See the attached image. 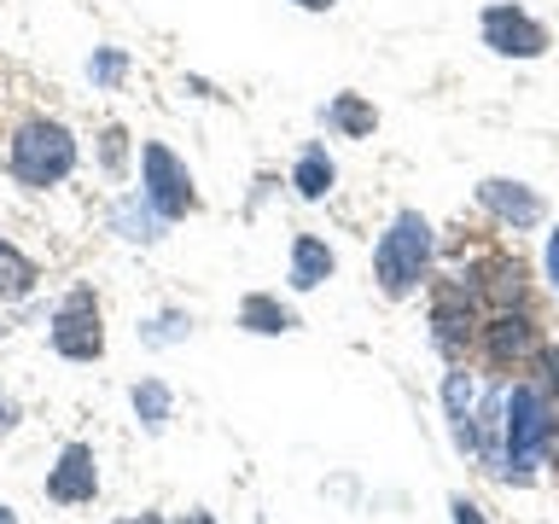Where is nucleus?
I'll list each match as a JSON object with an SVG mask.
<instances>
[{
	"label": "nucleus",
	"instance_id": "obj_20",
	"mask_svg": "<svg viewBox=\"0 0 559 524\" xmlns=\"http://www.w3.org/2000/svg\"><path fill=\"white\" fill-rule=\"evenodd\" d=\"M122 76V52H99L94 59V82H117Z\"/></svg>",
	"mask_w": 559,
	"mask_h": 524
},
{
	"label": "nucleus",
	"instance_id": "obj_23",
	"mask_svg": "<svg viewBox=\"0 0 559 524\" xmlns=\"http://www.w3.org/2000/svg\"><path fill=\"white\" fill-rule=\"evenodd\" d=\"M548 274H554V286H559V234L548 239Z\"/></svg>",
	"mask_w": 559,
	"mask_h": 524
},
{
	"label": "nucleus",
	"instance_id": "obj_8",
	"mask_svg": "<svg viewBox=\"0 0 559 524\" xmlns=\"http://www.w3.org/2000/svg\"><path fill=\"white\" fill-rule=\"evenodd\" d=\"M478 199H484V210H496V216L513 222V227H536L542 222V199L531 187H519V181H484Z\"/></svg>",
	"mask_w": 559,
	"mask_h": 524
},
{
	"label": "nucleus",
	"instance_id": "obj_13",
	"mask_svg": "<svg viewBox=\"0 0 559 524\" xmlns=\"http://www.w3.org/2000/svg\"><path fill=\"white\" fill-rule=\"evenodd\" d=\"M326 122H332L338 134H373L379 111H373V105H367L361 94H338V99L326 105Z\"/></svg>",
	"mask_w": 559,
	"mask_h": 524
},
{
	"label": "nucleus",
	"instance_id": "obj_11",
	"mask_svg": "<svg viewBox=\"0 0 559 524\" xmlns=\"http://www.w3.org/2000/svg\"><path fill=\"white\" fill-rule=\"evenodd\" d=\"M443 408H449L454 443H461V449H478V426H472V373H449V379H443Z\"/></svg>",
	"mask_w": 559,
	"mask_h": 524
},
{
	"label": "nucleus",
	"instance_id": "obj_6",
	"mask_svg": "<svg viewBox=\"0 0 559 524\" xmlns=\"http://www.w3.org/2000/svg\"><path fill=\"white\" fill-rule=\"evenodd\" d=\"M484 41L496 47L501 59H536V52H548V29L519 7H489L484 12Z\"/></svg>",
	"mask_w": 559,
	"mask_h": 524
},
{
	"label": "nucleus",
	"instance_id": "obj_15",
	"mask_svg": "<svg viewBox=\"0 0 559 524\" xmlns=\"http://www.w3.org/2000/svg\"><path fill=\"white\" fill-rule=\"evenodd\" d=\"M239 326L245 332H292V309H280L274 297H245V309H239Z\"/></svg>",
	"mask_w": 559,
	"mask_h": 524
},
{
	"label": "nucleus",
	"instance_id": "obj_26",
	"mask_svg": "<svg viewBox=\"0 0 559 524\" xmlns=\"http://www.w3.org/2000/svg\"><path fill=\"white\" fill-rule=\"evenodd\" d=\"M181 524H216V519H210V513H187Z\"/></svg>",
	"mask_w": 559,
	"mask_h": 524
},
{
	"label": "nucleus",
	"instance_id": "obj_24",
	"mask_svg": "<svg viewBox=\"0 0 559 524\" xmlns=\"http://www.w3.org/2000/svg\"><path fill=\"white\" fill-rule=\"evenodd\" d=\"M542 367H548V384H559V349H548V356H542Z\"/></svg>",
	"mask_w": 559,
	"mask_h": 524
},
{
	"label": "nucleus",
	"instance_id": "obj_5",
	"mask_svg": "<svg viewBox=\"0 0 559 524\" xmlns=\"http://www.w3.org/2000/svg\"><path fill=\"white\" fill-rule=\"evenodd\" d=\"M52 349L70 361H99L105 349V332H99V309H94V291H70L59 314H52Z\"/></svg>",
	"mask_w": 559,
	"mask_h": 524
},
{
	"label": "nucleus",
	"instance_id": "obj_9",
	"mask_svg": "<svg viewBox=\"0 0 559 524\" xmlns=\"http://www.w3.org/2000/svg\"><path fill=\"white\" fill-rule=\"evenodd\" d=\"M484 344H489V356H496V361H519V356H531V349H536V326L524 321V314H496V321L484 326Z\"/></svg>",
	"mask_w": 559,
	"mask_h": 524
},
{
	"label": "nucleus",
	"instance_id": "obj_16",
	"mask_svg": "<svg viewBox=\"0 0 559 524\" xmlns=\"http://www.w3.org/2000/svg\"><path fill=\"white\" fill-rule=\"evenodd\" d=\"M134 414H140V426H146V431H164L169 414H175V402H169V391L157 379H146V384H134Z\"/></svg>",
	"mask_w": 559,
	"mask_h": 524
},
{
	"label": "nucleus",
	"instance_id": "obj_21",
	"mask_svg": "<svg viewBox=\"0 0 559 524\" xmlns=\"http://www.w3.org/2000/svg\"><path fill=\"white\" fill-rule=\"evenodd\" d=\"M105 164H122V129H105Z\"/></svg>",
	"mask_w": 559,
	"mask_h": 524
},
{
	"label": "nucleus",
	"instance_id": "obj_10",
	"mask_svg": "<svg viewBox=\"0 0 559 524\" xmlns=\"http://www.w3.org/2000/svg\"><path fill=\"white\" fill-rule=\"evenodd\" d=\"M321 279H332V251L314 234H297L292 239V286L297 291H314Z\"/></svg>",
	"mask_w": 559,
	"mask_h": 524
},
{
	"label": "nucleus",
	"instance_id": "obj_22",
	"mask_svg": "<svg viewBox=\"0 0 559 524\" xmlns=\"http://www.w3.org/2000/svg\"><path fill=\"white\" fill-rule=\"evenodd\" d=\"M454 524H484V513L472 501H454Z\"/></svg>",
	"mask_w": 559,
	"mask_h": 524
},
{
	"label": "nucleus",
	"instance_id": "obj_4",
	"mask_svg": "<svg viewBox=\"0 0 559 524\" xmlns=\"http://www.w3.org/2000/svg\"><path fill=\"white\" fill-rule=\"evenodd\" d=\"M140 169H146V181H140V192H146V204H152L164 222L187 216V210L199 204V192H192L187 169L175 164V152H169V146H157V140H152V146L140 152Z\"/></svg>",
	"mask_w": 559,
	"mask_h": 524
},
{
	"label": "nucleus",
	"instance_id": "obj_19",
	"mask_svg": "<svg viewBox=\"0 0 559 524\" xmlns=\"http://www.w3.org/2000/svg\"><path fill=\"white\" fill-rule=\"evenodd\" d=\"M192 321H181V314H164V321H157L152 332H146V344H169V338H181Z\"/></svg>",
	"mask_w": 559,
	"mask_h": 524
},
{
	"label": "nucleus",
	"instance_id": "obj_3",
	"mask_svg": "<svg viewBox=\"0 0 559 524\" xmlns=\"http://www.w3.org/2000/svg\"><path fill=\"white\" fill-rule=\"evenodd\" d=\"M76 169V140L64 122H24L12 140V175L24 187H52Z\"/></svg>",
	"mask_w": 559,
	"mask_h": 524
},
{
	"label": "nucleus",
	"instance_id": "obj_27",
	"mask_svg": "<svg viewBox=\"0 0 559 524\" xmlns=\"http://www.w3.org/2000/svg\"><path fill=\"white\" fill-rule=\"evenodd\" d=\"M0 524H17V519H12V507H0Z\"/></svg>",
	"mask_w": 559,
	"mask_h": 524
},
{
	"label": "nucleus",
	"instance_id": "obj_7",
	"mask_svg": "<svg viewBox=\"0 0 559 524\" xmlns=\"http://www.w3.org/2000/svg\"><path fill=\"white\" fill-rule=\"evenodd\" d=\"M47 496H52V501H64V507L94 501V496H99V466H94V449H87V443H70V449L59 454V466L47 472Z\"/></svg>",
	"mask_w": 559,
	"mask_h": 524
},
{
	"label": "nucleus",
	"instance_id": "obj_2",
	"mask_svg": "<svg viewBox=\"0 0 559 524\" xmlns=\"http://www.w3.org/2000/svg\"><path fill=\"white\" fill-rule=\"evenodd\" d=\"M507 466H513V478H524V472L536 466V454L559 437V419H554V402L536 391V384H513L507 391Z\"/></svg>",
	"mask_w": 559,
	"mask_h": 524
},
{
	"label": "nucleus",
	"instance_id": "obj_14",
	"mask_svg": "<svg viewBox=\"0 0 559 524\" xmlns=\"http://www.w3.org/2000/svg\"><path fill=\"white\" fill-rule=\"evenodd\" d=\"M117 227H122V239H157L164 234V216H157V210L146 204V192H140V199L117 204Z\"/></svg>",
	"mask_w": 559,
	"mask_h": 524
},
{
	"label": "nucleus",
	"instance_id": "obj_1",
	"mask_svg": "<svg viewBox=\"0 0 559 524\" xmlns=\"http://www.w3.org/2000/svg\"><path fill=\"white\" fill-rule=\"evenodd\" d=\"M431 269V222L419 210H402V216L384 227L379 251H373V274L384 297H408Z\"/></svg>",
	"mask_w": 559,
	"mask_h": 524
},
{
	"label": "nucleus",
	"instance_id": "obj_25",
	"mask_svg": "<svg viewBox=\"0 0 559 524\" xmlns=\"http://www.w3.org/2000/svg\"><path fill=\"white\" fill-rule=\"evenodd\" d=\"M304 12H326V7H338V0H297Z\"/></svg>",
	"mask_w": 559,
	"mask_h": 524
},
{
	"label": "nucleus",
	"instance_id": "obj_17",
	"mask_svg": "<svg viewBox=\"0 0 559 524\" xmlns=\"http://www.w3.org/2000/svg\"><path fill=\"white\" fill-rule=\"evenodd\" d=\"M35 286V269H29V257L17 251V245L0 239V297H29Z\"/></svg>",
	"mask_w": 559,
	"mask_h": 524
},
{
	"label": "nucleus",
	"instance_id": "obj_12",
	"mask_svg": "<svg viewBox=\"0 0 559 524\" xmlns=\"http://www.w3.org/2000/svg\"><path fill=\"white\" fill-rule=\"evenodd\" d=\"M332 157H326V146H309L304 157H297V169H292V187L304 192V199H326V187H332Z\"/></svg>",
	"mask_w": 559,
	"mask_h": 524
},
{
	"label": "nucleus",
	"instance_id": "obj_18",
	"mask_svg": "<svg viewBox=\"0 0 559 524\" xmlns=\"http://www.w3.org/2000/svg\"><path fill=\"white\" fill-rule=\"evenodd\" d=\"M489 291H496L501 303H507V297H519L524 291V269H519V262H489Z\"/></svg>",
	"mask_w": 559,
	"mask_h": 524
},
{
	"label": "nucleus",
	"instance_id": "obj_28",
	"mask_svg": "<svg viewBox=\"0 0 559 524\" xmlns=\"http://www.w3.org/2000/svg\"><path fill=\"white\" fill-rule=\"evenodd\" d=\"M140 524H157V519H140Z\"/></svg>",
	"mask_w": 559,
	"mask_h": 524
}]
</instances>
